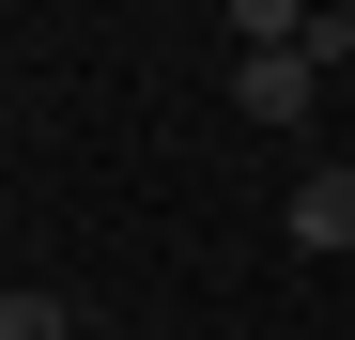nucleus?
Listing matches in <instances>:
<instances>
[{
	"instance_id": "20e7f679",
	"label": "nucleus",
	"mask_w": 355,
	"mask_h": 340,
	"mask_svg": "<svg viewBox=\"0 0 355 340\" xmlns=\"http://www.w3.org/2000/svg\"><path fill=\"white\" fill-rule=\"evenodd\" d=\"M0 340H78V309L62 294H0Z\"/></svg>"
},
{
	"instance_id": "f03ea898",
	"label": "nucleus",
	"mask_w": 355,
	"mask_h": 340,
	"mask_svg": "<svg viewBox=\"0 0 355 340\" xmlns=\"http://www.w3.org/2000/svg\"><path fill=\"white\" fill-rule=\"evenodd\" d=\"M309 93H324V62H309V46H263V62H232V108H248V124H309Z\"/></svg>"
},
{
	"instance_id": "39448f33",
	"label": "nucleus",
	"mask_w": 355,
	"mask_h": 340,
	"mask_svg": "<svg viewBox=\"0 0 355 340\" xmlns=\"http://www.w3.org/2000/svg\"><path fill=\"white\" fill-rule=\"evenodd\" d=\"M78 340H124V325H78Z\"/></svg>"
},
{
	"instance_id": "f257e3e1",
	"label": "nucleus",
	"mask_w": 355,
	"mask_h": 340,
	"mask_svg": "<svg viewBox=\"0 0 355 340\" xmlns=\"http://www.w3.org/2000/svg\"><path fill=\"white\" fill-rule=\"evenodd\" d=\"M278 232L309 248V263H340V248H355V170H340V155H324V170H293V201H278Z\"/></svg>"
},
{
	"instance_id": "7ed1b4c3",
	"label": "nucleus",
	"mask_w": 355,
	"mask_h": 340,
	"mask_svg": "<svg viewBox=\"0 0 355 340\" xmlns=\"http://www.w3.org/2000/svg\"><path fill=\"white\" fill-rule=\"evenodd\" d=\"M232 46H248V62L263 46H309V16H293V0H232Z\"/></svg>"
},
{
	"instance_id": "423d86ee",
	"label": "nucleus",
	"mask_w": 355,
	"mask_h": 340,
	"mask_svg": "<svg viewBox=\"0 0 355 340\" xmlns=\"http://www.w3.org/2000/svg\"><path fill=\"white\" fill-rule=\"evenodd\" d=\"M278 340H293V325H278Z\"/></svg>"
}]
</instances>
